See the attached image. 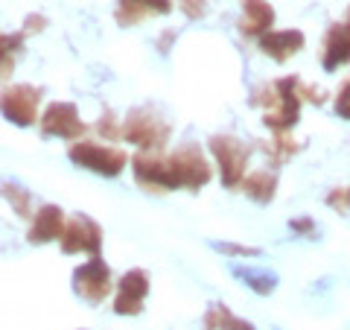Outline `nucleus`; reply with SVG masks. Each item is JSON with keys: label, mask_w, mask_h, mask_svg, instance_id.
I'll list each match as a JSON object with an SVG mask.
<instances>
[{"label": "nucleus", "mask_w": 350, "mask_h": 330, "mask_svg": "<svg viewBox=\"0 0 350 330\" xmlns=\"http://www.w3.org/2000/svg\"><path fill=\"white\" fill-rule=\"evenodd\" d=\"M301 79L295 76H283V79H275V82H266L254 88L251 94V105L254 108H262V126L271 129L275 135L280 131H289L295 129L301 117Z\"/></svg>", "instance_id": "obj_1"}, {"label": "nucleus", "mask_w": 350, "mask_h": 330, "mask_svg": "<svg viewBox=\"0 0 350 330\" xmlns=\"http://www.w3.org/2000/svg\"><path fill=\"white\" fill-rule=\"evenodd\" d=\"M172 126L152 105L131 108L123 120V140L135 144L140 152H161L170 144Z\"/></svg>", "instance_id": "obj_2"}, {"label": "nucleus", "mask_w": 350, "mask_h": 330, "mask_svg": "<svg viewBox=\"0 0 350 330\" xmlns=\"http://www.w3.org/2000/svg\"><path fill=\"white\" fill-rule=\"evenodd\" d=\"M68 158L88 173L105 175V179H117L120 173L129 167V158L123 149L108 147V144H96V140H73L68 149Z\"/></svg>", "instance_id": "obj_3"}, {"label": "nucleus", "mask_w": 350, "mask_h": 330, "mask_svg": "<svg viewBox=\"0 0 350 330\" xmlns=\"http://www.w3.org/2000/svg\"><path fill=\"white\" fill-rule=\"evenodd\" d=\"M207 149H211V155L216 158L222 184L228 187V190H237V187L245 181L251 149L234 135H213L211 140H207Z\"/></svg>", "instance_id": "obj_4"}, {"label": "nucleus", "mask_w": 350, "mask_h": 330, "mask_svg": "<svg viewBox=\"0 0 350 330\" xmlns=\"http://www.w3.org/2000/svg\"><path fill=\"white\" fill-rule=\"evenodd\" d=\"M170 167H172V175H175V181H178V187H184V190H190V193H199L202 187L213 179V167L199 144H181L170 155Z\"/></svg>", "instance_id": "obj_5"}, {"label": "nucleus", "mask_w": 350, "mask_h": 330, "mask_svg": "<svg viewBox=\"0 0 350 330\" xmlns=\"http://www.w3.org/2000/svg\"><path fill=\"white\" fill-rule=\"evenodd\" d=\"M38 105H41V88H36V85L21 82V85L0 88V114L21 129H27L36 123V120H41Z\"/></svg>", "instance_id": "obj_6"}, {"label": "nucleus", "mask_w": 350, "mask_h": 330, "mask_svg": "<svg viewBox=\"0 0 350 330\" xmlns=\"http://www.w3.org/2000/svg\"><path fill=\"white\" fill-rule=\"evenodd\" d=\"M114 290L111 269L103 257H91L73 269V292L88 304H103Z\"/></svg>", "instance_id": "obj_7"}, {"label": "nucleus", "mask_w": 350, "mask_h": 330, "mask_svg": "<svg viewBox=\"0 0 350 330\" xmlns=\"http://www.w3.org/2000/svg\"><path fill=\"white\" fill-rule=\"evenodd\" d=\"M131 173H135V181L144 187L146 193L178 190L170 158H163L161 152H137V155L131 158Z\"/></svg>", "instance_id": "obj_8"}, {"label": "nucleus", "mask_w": 350, "mask_h": 330, "mask_svg": "<svg viewBox=\"0 0 350 330\" xmlns=\"http://www.w3.org/2000/svg\"><path fill=\"white\" fill-rule=\"evenodd\" d=\"M38 126H41V135L62 138V140H82L88 129L79 117V108L73 103H50L47 112L41 114Z\"/></svg>", "instance_id": "obj_9"}, {"label": "nucleus", "mask_w": 350, "mask_h": 330, "mask_svg": "<svg viewBox=\"0 0 350 330\" xmlns=\"http://www.w3.org/2000/svg\"><path fill=\"white\" fill-rule=\"evenodd\" d=\"M100 249H103V228L85 214L70 216L68 225H64V234H62V251L64 255L88 251V255L100 257Z\"/></svg>", "instance_id": "obj_10"}, {"label": "nucleus", "mask_w": 350, "mask_h": 330, "mask_svg": "<svg viewBox=\"0 0 350 330\" xmlns=\"http://www.w3.org/2000/svg\"><path fill=\"white\" fill-rule=\"evenodd\" d=\"M146 295H149V275L144 269H129L123 278L117 281L114 313L117 316H140L144 313Z\"/></svg>", "instance_id": "obj_11"}, {"label": "nucleus", "mask_w": 350, "mask_h": 330, "mask_svg": "<svg viewBox=\"0 0 350 330\" xmlns=\"http://www.w3.org/2000/svg\"><path fill=\"white\" fill-rule=\"evenodd\" d=\"M64 211L59 205H41L36 216H32V225H29V234L27 240L32 246H44V243H53V240H62L64 234Z\"/></svg>", "instance_id": "obj_12"}, {"label": "nucleus", "mask_w": 350, "mask_h": 330, "mask_svg": "<svg viewBox=\"0 0 350 330\" xmlns=\"http://www.w3.org/2000/svg\"><path fill=\"white\" fill-rule=\"evenodd\" d=\"M257 44H260V50L266 53L269 59L289 62L292 56H298V53L306 47V36L301 29H271Z\"/></svg>", "instance_id": "obj_13"}, {"label": "nucleus", "mask_w": 350, "mask_h": 330, "mask_svg": "<svg viewBox=\"0 0 350 330\" xmlns=\"http://www.w3.org/2000/svg\"><path fill=\"white\" fill-rule=\"evenodd\" d=\"M350 64V24H333L324 36V50H321V68L327 73H333L338 68Z\"/></svg>", "instance_id": "obj_14"}, {"label": "nucleus", "mask_w": 350, "mask_h": 330, "mask_svg": "<svg viewBox=\"0 0 350 330\" xmlns=\"http://www.w3.org/2000/svg\"><path fill=\"white\" fill-rule=\"evenodd\" d=\"M170 12H172V0H117L114 18L120 27H137L140 21Z\"/></svg>", "instance_id": "obj_15"}, {"label": "nucleus", "mask_w": 350, "mask_h": 330, "mask_svg": "<svg viewBox=\"0 0 350 330\" xmlns=\"http://www.w3.org/2000/svg\"><path fill=\"white\" fill-rule=\"evenodd\" d=\"M275 27V9L266 0H243V18H239V32L245 38H262Z\"/></svg>", "instance_id": "obj_16"}, {"label": "nucleus", "mask_w": 350, "mask_h": 330, "mask_svg": "<svg viewBox=\"0 0 350 330\" xmlns=\"http://www.w3.org/2000/svg\"><path fill=\"white\" fill-rule=\"evenodd\" d=\"M239 190H243L248 199L257 202V205L275 202V196H278V173H271V170H254V173H248L245 181L239 184Z\"/></svg>", "instance_id": "obj_17"}, {"label": "nucleus", "mask_w": 350, "mask_h": 330, "mask_svg": "<svg viewBox=\"0 0 350 330\" xmlns=\"http://www.w3.org/2000/svg\"><path fill=\"white\" fill-rule=\"evenodd\" d=\"M202 327L204 330H254V325L239 318L237 313H231V307H225V304H213L211 310L204 313Z\"/></svg>", "instance_id": "obj_18"}, {"label": "nucleus", "mask_w": 350, "mask_h": 330, "mask_svg": "<svg viewBox=\"0 0 350 330\" xmlns=\"http://www.w3.org/2000/svg\"><path fill=\"white\" fill-rule=\"evenodd\" d=\"M234 275L245 283L251 292L257 295H271L278 290V275L269 269H254V266H234Z\"/></svg>", "instance_id": "obj_19"}, {"label": "nucleus", "mask_w": 350, "mask_h": 330, "mask_svg": "<svg viewBox=\"0 0 350 330\" xmlns=\"http://www.w3.org/2000/svg\"><path fill=\"white\" fill-rule=\"evenodd\" d=\"M0 196L12 205V211L21 216V219H32V193L27 190L24 184L18 181H0Z\"/></svg>", "instance_id": "obj_20"}, {"label": "nucleus", "mask_w": 350, "mask_h": 330, "mask_svg": "<svg viewBox=\"0 0 350 330\" xmlns=\"http://www.w3.org/2000/svg\"><path fill=\"white\" fill-rule=\"evenodd\" d=\"M27 32H0V79H6L15 68V56L24 50Z\"/></svg>", "instance_id": "obj_21"}, {"label": "nucleus", "mask_w": 350, "mask_h": 330, "mask_svg": "<svg viewBox=\"0 0 350 330\" xmlns=\"http://www.w3.org/2000/svg\"><path fill=\"white\" fill-rule=\"evenodd\" d=\"M295 152H298V144L286 135V131H280V135H275V140L266 147V155H269V161L275 164V167H280L283 161H289Z\"/></svg>", "instance_id": "obj_22"}, {"label": "nucleus", "mask_w": 350, "mask_h": 330, "mask_svg": "<svg viewBox=\"0 0 350 330\" xmlns=\"http://www.w3.org/2000/svg\"><path fill=\"white\" fill-rule=\"evenodd\" d=\"M213 251L225 257H262V249L257 246H239V243H211Z\"/></svg>", "instance_id": "obj_23"}, {"label": "nucleus", "mask_w": 350, "mask_h": 330, "mask_svg": "<svg viewBox=\"0 0 350 330\" xmlns=\"http://www.w3.org/2000/svg\"><path fill=\"white\" fill-rule=\"evenodd\" d=\"M96 131H100V135H105L108 140L123 138V126H117V120H114V112H111V108H105V114L100 117V123H96Z\"/></svg>", "instance_id": "obj_24"}, {"label": "nucleus", "mask_w": 350, "mask_h": 330, "mask_svg": "<svg viewBox=\"0 0 350 330\" xmlns=\"http://www.w3.org/2000/svg\"><path fill=\"white\" fill-rule=\"evenodd\" d=\"M289 231L292 234H298V237L312 240L315 234H319V225H315L312 216H298V219H289Z\"/></svg>", "instance_id": "obj_25"}, {"label": "nucleus", "mask_w": 350, "mask_h": 330, "mask_svg": "<svg viewBox=\"0 0 350 330\" xmlns=\"http://www.w3.org/2000/svg\"><path fill=\"white\" fill-rule=\"evenodd\" d=\"M333 108H336V114H338V117L347 120V123H350V79H347L342 88H338Z\"/></svg>", "instance_id": "obj_26"}, {"label": "nucleus", "mask_w": 350, "mask_h": 330, "mask_svg": "<svg viewBox=\"0 0 350 330\" xmlns=\"http://www.w3.org/2000/svg\"><path fill=\"white\" fill-rule=\"evenodd\" d=\"M178 9L190 21H199V18L207 15V0H178Z\"/></svg>", "instance_id": "obj_27"}, {"label": "nucleus", "mask_w": 350, "mask_h": 330, "mask_svg": "<svg viewBox=\"0 0 350 330\" xmlns=\"http://www.w3.org/2000/svg\"><path fill=\"white\" fill-rule=\"evenodd\" d=\"M44 24H47V18H44V15H29L24 21V32H41Z\"/></svg>", "instance_id": "obj_28"}, {"label": "nucleus", "mask_w": 350, "mask_h": 330, "mask_svg": "<svg viewBox=\"0 0 350 330\" xmlns=\"http://www.w3.org/2000/svg\"><path fill=\"white\" fill-rule=\"evenodd\" d=\"M345 21H347V24H350V9H347V18H345Z\"/></svg>", "instance_id": "obj_29"}, {"label": "nucleus", "mask_w": 350, "mask_h": 330, "mask_svg": "<svg viewBox=\"0 0 350 330\" xmlns=\"http://www.w3.org/2000/svg\"><path fill=\"white\" fill-rule=\"evenodd\" d=\"M347 205H350V187H347Z\"/></svg>", "instance_id": "obj_30"}]
</instances>
